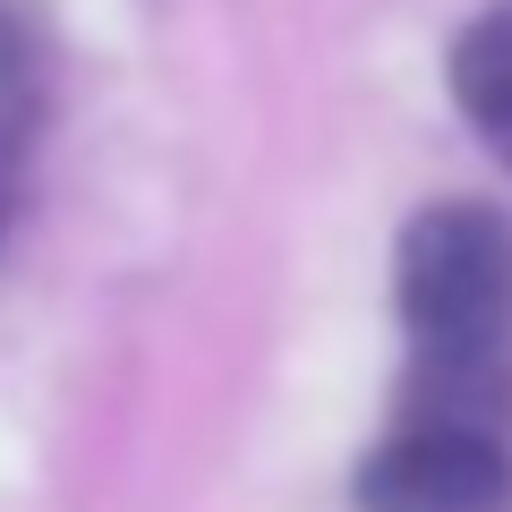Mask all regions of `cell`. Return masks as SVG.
<instances>
[{"instance_id": "1", "label": "cell", "mask_w": 512, "mask_h": 512, "mask_svg": "<svg viewBox=\"0 0 512 512\" xmlns=\"http://www.w3.org/2000/svg\"><path fill=\"white\" fill-rule=\"evenodd\" d=\"M402 325L419 350V376L436 384V419H478L495 376L512 367V222L495 205H427L410 214L402 256H393Z\"/></svg>"}, {"instance_id": "3", "label": "cell", "mask_w": 512, "mask_h": 512, "mask_svg": "<svg viewBox=\"0 0 512 512\" xmlns=\"http://www.w3.org/2000/svg\"><path fill=\"white\" fill-rule=\"evenodd\" d=\"M453 103L478 128V146L512 163V0H487L453 43Z\"/></svg>"}, {"instance_id": "2", "label": "cell", "mask_w": 512, "mask_h": 512, "mask_svg": "<svg viewBox=\"0 0 512 512\" xmlns=\"http://www.w3.org/2000/svg\"><path fill=\"white\" fill-rule=\"evenodd\" d=\"M504 495L512 453L470 419H419L359 461V512H495Z\"/></svg>"}, {"instance_id": "4", "label": "cell", "mask_w": 512, "mask_h": 512, "mask_svg": "<svg viewBox=\"0 0 512 512\" xmlns=\"http://www.w3.org/2000/svg\"><path fill=\"white\" fill-rule=\"evenodd\" d=\"M26 146H35V69H26V43H18V52H0V239L18 214Z\"/></svg>"}]
</instances>
